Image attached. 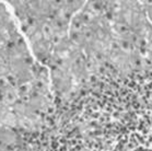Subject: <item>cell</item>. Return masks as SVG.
<instances>
[{
  "mask_svg": "<svg viewBox=\"0 0 152 151\" xmlns=\"http://www.w3.org/2000/svg\"><path fill=\"white\" fill-rule=\"evenodd\" d=\"M142 4L145 6V11L148 17V20L152 24V2H143Z\"/></svg>",
  "mask_w": 152,
  "mask_h": 151,
  "instance_id": "cell-1",
  "label": "cell"
}]
</instances>
